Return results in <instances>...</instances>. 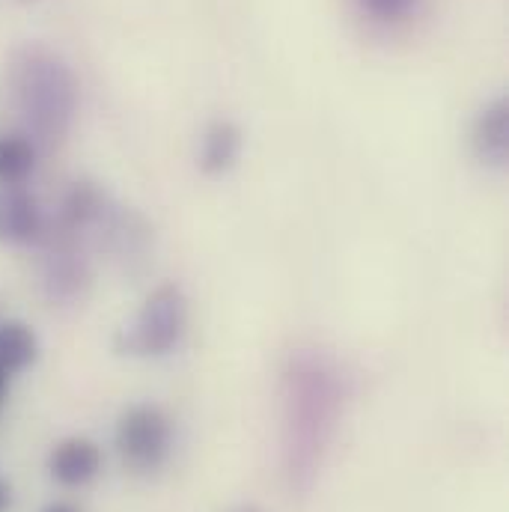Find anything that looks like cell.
Listing matches in <instances>:
<instances>
[{"mask_svg":"<svg viewBox=\"0 0 509 512\" xmlns=\"http://www.w3.org/2000/svg\"><path fill=\"white\" fill-rule=\"evenodd\" d=\"M39 254V286L51 304H81L93 289V251L75 236L51 224L36 245Z\"/></svg>","mask_w":509,"mask_h":512,"instance_id":"cell-4","label":"cell"},{"mask_svg":"<svg viewBox=\"0 0 509 512\" xmlns=\"http://www.w3.org/2000/svg\"><path fill=\"white\" fill-rule=\"evenodd\" d=\"M188 331V295L179 283L155 286L137 316L114 337V349L126 358H164Z\"/></svg>","mask_w":509,"mask_h":512,"instance_id":"cell-3","label":"cell"},{"mask_svg":"<svg viewBox=\"0 0 509 512\" xmlns=\"http://www.w3.org/2000/svg\"><path fill=\"white\" fill-rule=\"evenodd\" d=\"M343 408L337 367L316 349L289 355L280 379V462L286 486L307 495L334 441Z\"/></svg>","mask_w":509,"mask_h":512,"instance_id":"cell-1","label":"cell"},{"mask_svg":"<svg viewBox=\"0 0 509 512\" xmlns=\"http://www.w3.org/2000/svg\"><path fill=\"white\" fill-rule=\"evenodd\" d=\"M114 444L131 471L152 474L167 462L173 450V420L155 402L128 405L117 420Z\"/></svg>","mask_w":509,"mask_h":512,"instance_id":"cell-5","label":"cell"},{"mask_svg":"<svg viewBox=\"0 0 509 512\" xmlns=\"http://www.w3.org/2000/svg\"><path fill=\"white\" fill-rule=\"evenodd\" d=\"M39 355H42V343H39V334L33 331V325H27L21 319L0 322V367L9 376H21V373L33 370Z\"/></svg>","mask_w":509,"mask_h":512,"instance_id":"cell-11","label":"cell"},{"mask_svg":"<svg viewBox=\"0 0 509 512\" xmlns=\"http://www.w3.org/2000/svg\"><path fill=\"white\" fill-rule=\"evenodd\" d=\"M9 379H12V376L0 367V405H3V402H6V396H9Z\"/></svg>","mask_w":509,"mask_h":512,"instance_id":"cell-16","label":"cell"},{"mask_svg":"<svg viewBox=\"0 0 509 512\" xmlns=\"http://www.w3.org/2000/svg\"><path fill=\"white\" fill-rule=\"evenodd\" d=\"M361 3L379 21H399L402 15H408L414 9L417 0H361Z\"/></svg>","mask_w":509,"mask_h":512,"instance_id":"cell-13","label":"cell"},{"mask_svg":"<svg viewBox=\"0 0 509 512\" xmlns=\"http://www.w3.org/2000/svg\"><path fill=\"white\" fill-rule=\"evenodd\" d=\"M471 143L474 152L483 164L489 167H504L509 158V105L507 99L489 102L471 128Z\"/></svg>","mask_w":509,"mask_h":512,"instance_id":"cell-9","label":"cell"},{"mask_svg":"<svg viewBox=\"0 0 509 512\" xmlns=\"http://www.w3.org/2000/svg\"><path fill=\"white\" fill-rule=\"evenodd\" d=\"M9 93L24 120V134L39 146H60L78 114V78L48 45L27 42L9 57Z\"/></svg>","mask_w":509,"mask_h":512,"instance_id":"cell-2","label":"cell"},{"mask_svg":"<svg viewBox=\"0 0 509 512\" xmlns=\"http://www.w3.org/2000/svg\"><path fill=\"white\" fill-rule=\"evenodd\" d=\"M45 227L48 215L27 185H0V245L36 248Z\"/></svg>","mask_w":509,"mask_h":512,"instance_id":"cell-7","label":"cell"},{"mask_svg":"<svg viewBox=\"0 0 509 512\" xmlns=\"http://www.w3.org/2000/svg\"><path fill=\"white\" fill-rule=\"evenodd\" d=\"M245 146V134L233 120H215L209 123L200 146V170L206 176H224L236 167Z\"/></svg>","mask_w":509,"mask_h":512,"instance_id":"cell-10","label":"cell"},{"mask_svg":"<svg viewBox=\"0 0 509 512\" xmlns=\"http://www.w3.org/2000/svg\"><path fill=\"white\" fill-rule=\"evenodd\" d=\"M12 501H15L12 486H9V480L0 474V512H12Z\"/></svg>","mask_w":509,"mask_h":512,"instance_id":"cell-14","label":"cell"},{"mask_svg":"<svg viewBox=\"0 0 509 512\" xmlns=\"http://www.w3.org/2000/svg\"><path fill=\"white\" fill-rule=\"evenodd\" d=\"M39 512H81L75 504H69V501H51V504H45Z\"/></svg>","mask_w":509,"mask_h":512,"instance_id":"cell-15","label":"cell"},{"mask_svg":"<svg viewBox=\"0 0 509 512\" xmlns=\"http://www.w3.org/2000/svg\"><path fill=\"white\" fill-rule=\"evenodd\" d=\"M39 164V146L21 134H0V185H27Z\"/></svg>","mask_w":509,"mask_h":512,"instance_id":"cell-12","label":"cell"},{"mask_svg":"<svg viewBox=\"0 0 509 512\" xmlns=\"http://www.w3.org/2000/svg\"><path fill=\"white\" fill-rule=\"evenodd\" d=\"M18 3H36V0H18Z\"/></svg>","mask_w":509,"mask_h":512,"instance_id":"cell-18","label":"cell"},{"mask_svg":"<svg viewBox=\"0 0 509 512\" xmlns=\"http://www.w3.org/2000/svg\"><path fill=\"white\" fill-rule=\"evenodd\" d=\"M155 233L143 212L114 203L108 218L93 236V254H105L126 277L137 280L152 265Z\"/></svg>","mask_w":509,"mask_h":512,"instance_id":"cell-6","label":"cell"},{"mask_svg":"<svg viewBox=\"0 0 509 512\" xmlns=\"http://www.w3.org/2000/svg\"><path fill=\"white\" fill-rule=\"evenodd\" d=\"M233 512H262L259 507H254V504H242V507H236Z\"/></svg>","mask_w":509,"mask_h":512,"instance_id":"cell-17","label":"cell"},{"mask_svg":"<svg viewBox=\"0 0 509 512\" xmlns=\"http://www.w3.org/2000/svg\"><path fill=\"white\" fill-rule=\"evenodd\" d=\"M102 465H105V453L87 435L60 438L51 447V453H48V474L63 489H84V486H90L102 474Z\"/></svg>","mask_w":509,"mask_h":512,"instance_id":"cell-8","label":"cell"}]
</instances>
